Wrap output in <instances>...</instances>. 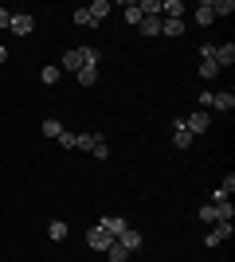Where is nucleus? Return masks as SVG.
Masks as SVG:
<instances>
[{
    "instance_id": "obj_25",
    "label": "nucleus",
    "mask_w": 235,
    "mask_h": 262,
    "mask_svg": "<svg viewBox=\"0 0 235 262\" xmlns=\"http://www.w3.org/2000/svg\"><path fill=\"white\" fill-rule=\"evenodd\" d=\"M78 51H82V63H87V67H98V59H102L98 47H78Z\"/></svg>"
},
{
    "instance_id": "obj_28",
    "label": "nucleus",
    "mask_w": 235,
    "mask_h": 262,
    "mask_svg": "<svg viewBox=\"0 0 235 262\" xmlns=\"http://www.w3.org/2000/svg\"><path fill=\"white\" fill-rule=\"evenodd\" d=\"M200 223H208V227L216 223V208H212V204H204V208H200Z\"/></svg>"
},
{
    "instance_id": "obj_18",
    "label": "nucleus",
    "mask_w": 235,
    "mask_h": 262,
    "mask_svg": "<svg viewBox=\"0 0 235 262\" xmlns=\"http://www.w3.org/2000/svg\"><path fill=\"white\" fill-rule=\"evenodd\" d=\"M161 32L168 39H177V35H184V20H161Z\"/></svg>"
},
{
    "instance_id": "obj_17",
    "label": "nucleus",
    "mask_w": 235,
    "mask_h": 262,
    "mask_svg": "<svg viewBox=\"0 0 235 262\" xmlns=\"http://www.w3.org/2000/svg\"><path fill=\"white\" fill-rule=\"evenodd\" d=\"M39 133H44V137H55V141H59V133H63V121H59V118H44Z\"/></svg>"
},
{
    "instance_id": "obj_19",
    "label": "nucleus",
    "mask_w": 235,
    "mask_h": 262,
    "mask_svg": "<svg viewBox=\"0 0 235 262\" xmlns=\"http://www.w3.org/2000/svg\"><path fill=\"white\" fill-rule=\"evenodd\" d=\"M47 235H51L55 243H63L67 239V223H63V219H51V223H47Z\"/></svg>"
},
{
    "instance_id": "obj_10",
    "label": "nucleus",
    "mask_w": 235,
    "mask_h": 262,
    "mask_svg": "<svg viewBox=\"0 0 235 262\" xmlns=\"http://www.w3.org/2000/svg\"><path fill=\"white\" fill-rule=\"evenodd\" d=\"M173 145H177V149H188L192 145V133L184 129V118H177V125H173Z\"/></svg>"
},
{
    "instance_id": "obj_22",
    "label": "nucleus",
    "mask_w": 235,
    "mask_h": 262,
    "mask_svg": "<svg viewBox=\"0 0 235 262\" xmlns=\"http://www.w3.org/2000/svg\"><path fill=\"white\" fill-rule=\"evenodd\" d=\"M78 82H82V86H94V82H98V67H82V71H78Z\"/></svg>"
},
{
    "instance_id": "obj_2",
    "label": "nucleus",
    "mask_w": 235,
    "mask_h": 262,
    "mask_svg": "<svg viewBox=\"0 0 235 262\" xmlns=\"http://www.w3.org/2000/svg\"><path fill=\"white\" fill-rule=\"evenodd\" d=\"M32 28H35V16H32V12H12V24H8L12 35H32Z\"/></svg>"
},
{
    "instance_id": "obj_3",
    "label": "nucleus",
    "mask_w": 235,
    "mask_h": 262,
    "mask_svg": "<svg viewBox=\"0 0 235 262\" xmlns=\"http://www.w3.org/2000/svg\"><path fill=\"white\" fill-rule=\"evenodd\" d=\"M208 125H212V118H208V110H196V114H188L184 118V129L196 137V133H208Z\"/></svg>"
},
{
    "instance_id": "obj_1",
    "label": "nucleus",
    "mask_w": 235,
    "mask_h": 262,
    "mask_svg": "<svg viewBox=\"0 0 235 262\" xmlns=\"http://www.w3.org/2000/svg\"><path fill=\"white\" fill-rule=\"evenodd\" d=\"M110 243H114V235H110V231H102L98 223L87 231V247H90V251H102V254H106V251H110Z\"/></svg>"
},
{
    "instance_id": "obj_30",
    "label": "nucleus",
    "mask_w": 235,
    "mask_h": 262,
    "mask_svg": "<svg viewBox=\"0 0 235 262\" xmlns=\"http://www.w3.org/2000/svg\"><path fill=\"white\" fill-rule=\"evenodd\" d=\"M8 24H12V12H8V8H0V32H4Z\"/></svg>"
},
{
    "instance_id": "obj_13",
    "label": "nucleus",
    "mask_w": 235,
    "mask_h": 262,
    "mask_svg": "<svg viewBox=\"0 0 235 262\" xmlns=\"http://www.w3.org/2000/svg\"><path fill=\"white\" fill-rule=\"evenodd\" d=\"M212 106L227 114V110H235V94H231V90H220V94H212Z\"/></svg>"
},
{
    "instance_id": "obj_29",
    "label": "nucleus",
    "mask_w": 235,
    "mask_h": 262,
    "mask_svg": "<svg viewBox=\"0 0 235 262\" xmlns=\"http://www.w3.org/2000/svg\"><path fill=\"white\" fill-rule=\"evenodd\" d=\"M220 192H227V196H231V192H235V176H231V172H227V180H224V184H220Z\"/></svg>"
},
{
    "instance_id": "obj_31",
    "label": "nucleus",
    "mask_w": 235,
    "mask_h": 262,
    "mask_svg": "<svg viewBox=\"0 0 235 262\" xmlns=\"http://www.w3.org/2000/svg\"><path fill=\"white\" fill-rule=\"evenodd\" d=\"M4 59H8V47H4V43H0V63H4Z\"/></svg>"
},
{
    "instance_id": "obj_11",
    "label": "nucleus",
    "mask_w": 235,
    "mask_h": 262,
    "mask_svg": "<svg viewBox=\"0 0 235 262\" xmlns=\"http://www.w3.org/2000/svg\"><path fill=\"white\" fill-rule=\"evenodd\" d=\"M94 141H98V133H75L71 149H78V153H90V149H94Z\"/></svg>"
},
{
    "instance_id": "obj_12",
    "label": "nucleus",
    "mask_w": 235,
    "mask_h": 262,
    "mask_svg": "<svg viewBox=\"0 0 235 262\" xmlns=\"http://www.w3.org/2000/svg\"><path fill=\"white\" fill-rule=\"evenodd\" d=\"M87 12H90V20H94V24H102L106 16H110V0H94V4H87Z\"/></svg>"
},
{
    "instance_id": "obj_7",
    "label": "nucleus",
    "mask_w": 235,
    "mask_h": 262,
    "mask_svg": "<svg viewBox=\"0 0 235 262\" xmlns=\"http://www.w3.org/2000/svg\"><path fill=\"white\" fill-rule=\"evenodd\" d=\"M184 0H161V20H184Z\"/></svg>"
},
{
    "instance_id": "obj_4",
    "label": "nucleus",
    "mask_w": 235,
    "mask_h": 262,
    "mask_svg": "<svg viewBox=\"0 0 235 262\" xmlns=\"http://www.w3.org/2000/svg\"><path fill=\"white\" fill-rule=\"evenodd\" d=\"M82 51H78V47H71L67 55H63V63H59V71H63V75H78V71H82Z\"/></svg>"
},
{
    "instance_id": "obj_27",
    "label": "nucleus",
    "mask_w": 235,
    "mask_h": 262,
    "mask_svg": "<svg viewBox=\"0 0 235 262\" xmlns=\"http://www.w3.org/2000/svg\"><path fill=\"white\" fill-rule=\"evenodd\" d=\"M216 75H220V67L212 59H200V78H216Z\"/></svg>"
},
{
    "instance_id": "obj_9",
    "label": "nucleus",
    "mask_w": 235,
    "mask_h": 262,
    "mask_svg": "<svg viewBox=\"0 0 235 262\" xmlns=\"http://www.w3.org/2000/svg\"><path fill=\"white\" fill-rule=\"evenodd\" d=\"M98 227H102V231H110L114 239H118V235H122V231L130 227V223H125L122 215H102V223H98Z\"/></svg>"
},
{
    "instance_id": "obj_20",
    "label": "nucleus",
    "mask_w": 235,
    "mask_h": 262,
    "mask_svg": "<svg viewBox=\"0 0 235 262\" xmlns=\"http://www.w3.org/2000/svg\"><path fill=\"white\" fill-rule=\"evenodd\" d=\"M59 78H63V71H59V67H44V71H39V82H44V86H55Z\"/></svg>"
},
{
    "instance_id": "obj_23",
    "label": "nucleus",
    "mask_w": 235,
    "mask_h": 262,
    "mask_svg": "<svg viewBox=\"0 0 235 262\" xmlns=\"http://www.w3.org/2000/svg\"><path fill=\"white\" fill-rule=\"evenodd\" d=\"M141 16H161V0H137Z\"/></svg>"
},
{
    "instance_id": "obj_16",
    "label": "nucleus",
    "mask_w": 235,
    "mask_h": 262,
    "mask_svg": "<svg viewBox=\"0 0 235 262\" xmlns=\"http://www.w3.org/2000/svg\"><path fill=\"white\" fill-rule=\"evenodd\" d=\"M137 32L141 35H161V16H145V20L137 24Z\"/></svg>"
},
{
    "instance_id": "obj_5",
    "label": "nucleus",
    "mask_w": 235,
    "mask_h": 262,
    "mask_svg": "<svg viewBox=\"0 0 235 262\" xmlns=\"http://www.w3.org/2000/svg\"><path fill=\"white\" fill-rule=\"evenodd\" d=\"M224 239H231V223H212V231L204 235V247H220Z\"/></svg>"
},
{
    "instance_id": "obj_6",
    "label": "nucleus",
    "mask_w": 235,
    "mask_h": 262,
    "mask_svg": "<svg viewBox=\"0 0 235 262\" xmlns=\"http://www.w3.org/2000/svg\"><path fill=\"white\" fill-rule=\"evenodd\" d=\"M212 63L220 67V71H224V67H231V63H235V43H216Z\"/></svg>"
},
{
    "instance_id": "obj_15",
    "label": "nucleus",
    "mask_w": 235,
    "mask_h": 262,
    "mask_svg": "<svg viewBox=\"0 0 235 262\" xmlns=\"http://www.w3.org/2000/svg\"><path fill=\"white\" fill-rule=\"evenodd\" d=\"M122 16H125V24H130V28H137V24L145 20V16H141V8H137V0H130V4H125Z\"/></svg>"
},
{
    "instance_id": "obj_8",
    "label": "nucleus",
    "mask_w": 235,
    "mask_h": 262,
    "mask_svg": "<svg viewBox=\"0 0 235 262\" xmlns=\"http://www.w3.org/2000/svg\"><path fill=\"white\" fill-rule=\"evenodd\" d=\"M118 243H122L125 251L134 254V251H137V247H141V243H145V239H141V231H134V227H125L122 235H118Z\"/></svg>"
},
{
    "instance_id": "obj_14",
    "label": "nucleus",
    "mask_w": 235,
    "mask_h": 262,
    "mask_svg": "<svg viewBox=\"0 0 235 262\" xmlns=\"http://www.w3.org/2000/svg\"><path fill=\"white\" fill-rule=\"evenodd\" d=\"M212 20H216V12H212V0H204V4H196V24H200V28H208Z\"/></svg>"
},
{
    "instance_id": "obj_21",
    "label": "nucleus",
    "mask_w": 235,
    "mask_h": 262,
    "mask_svg": "<svg viewBox=\"0 0 235 262\" xmlns=\"http://www.w3.org/2000/svg\"><path fill=\"white\" fill-rule=\"evenodd\" d=\"M106 258H110V262H125V258H130V251H125L122 243L114 239V243H110V251H106Z\"/></svg>"
},
{
    "instance_id": "obj_24",
    "label": "nucleus",
    "mask_w": 235,
    "mask_h": 262,
    "mask_svg": "<svg viewBox=\"0 0 235 262\" xmlns=\"http://www.w3.org/2000/svg\"><path fill=\"white\" fill-rule=\"evenodd\" d=\"M71 20H75L78 28H94V20H90V12H87V8H75V12H71Z\"/></svg>"
},
{
    "instance_id": "obj_26",
    "label": "nucleus",
    "mask_w": 235,
    "mask_h": 262,
    "mask_svg": "<svg viewBox=\"0 0 235 262\" xmlns=\"http://www.w3.org/2000/svg\"><path fill=\"white\" fill-rule=\"evenodd\" d=\"M90 157H98V161H110V145L98 137V141H94V149H90Z\"/></svg>"
}]
</instances>
